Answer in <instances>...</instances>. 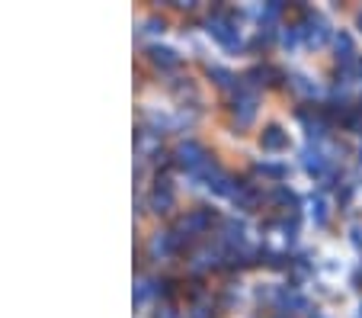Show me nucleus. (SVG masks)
<instances>
[{
  "label": "nucleus",
  "mask_w": 362,
  "mask_h": 318,
  "mask_svg": "<svg viewBox=\"0 0 362 318\" xmlns=\"http://www.w3.org/2000/svg\"><path fill=\"white\" fill-rule=\"evenodd\" d=\"M260 145L267 148V152H282V148L288 145V135L279 129V125H269V129H263Z\"/></svg>",
  "instance_id": "nucleus-4"
},
{
  "label": "nucleus",
  "mask_w": 362,
  "mask_h": 318,
  "mask_svg": "<svg viewBox=\"0 0 362 318\" xmlns=\"http://www.w3.org/2000/svg\"><path fill=\"white\" fill-rule=\"evenodd\" d=\"M305 39H308V45H324V39H327V23H324L321 16H311L308 29H305Z\"/></svg>",
  "instance_id": "nucleus-5"
},
{
  "label": "nucleus",
  "mask_w": 362,
  "mask_h": 318,
  "mask_svg": "<svg viewBox=\"0 0 362 318\" xmlns=\"http://www.w3.org/2000/svg\"><path fill=\"white\" fill-rule=\"evenodd\" d=\"M209 33L215 35V39L221 42V45H228V49H234L240 42V35H238V29H234V23L228 20V16H215L212 23H209Z\"/></svg>",
  "instance_id": "nucleus-2"
},
{
  "label": "nucleus",
  "mask_w": 362,
  "mask_h": 318,
  "mask_svg": "<svg viewBox=\"0 0 362 318\" xmlns=\"http://www.w3.org/2000/svg\"><path fill=\"white\" fill-rule=\"evenodd\" d=\"M189 318H212V312H209V309H192Z\"/></svg>",
  "instance_id": "nucleus-19"
},
{
  "label": "nucleus",
  "mask_w": 362,
  "mask_h": 318,
  "mask_svg": "<svg viewBox=\"0 0 362 318\" xmlns=\"http://www.w3.org/2000/svg\"><path fill=\"white\" fill-rule=\"evenodd\" d=\"M305 167H308L311 174H321V171H324V154L308 152V154H305Z\"/></svg>",
  "instance_id": "nucleus-12"
},
{
  "label": "nucleus",
  "mask_w": 362,
  "mask_h": 318,
  "mask_svg": "<svg viewBox=\"0 0 362 318\" xmlns=\"http://www.w3.org/2000/svg\"><path fill=\"white\" fill-rule=\"evenodd\" d=\"M346 125H349V129H353V132H362V110H356L353 116L346 119Z\"/></svg>",
  "instance_id": "nucleus-16"
},
{
  "label": "nucleus",
  "mask_w": 362,
  "mask_h": 318,
  "mask_svg": "<svg viewBox=\"0 0 362 318\" xmlns=\"http://www.w3.org/2000/svg\"><path fill=\"white\" fill-rule=\"evenodd\" d=\"M151 209H154V212H170L173 209V190L167 180H158V187L151 193Z\"/></svg>",
  "instance_id": "nucleus-3"
},
{
  "label": "nucleus",
  "mask_w": 362,
  "mask_h": 318,
  "mask_svg": "<svg viewBox=\"0 0 362 318\" xmlns=\"http://www.w3.org/2000/svg\"><path fill=\"white\" fill-rule=\"evenodd\" d=\"M337 58L343 62V68H349V62H353V39L346 33L337 35Z\"/></svg>",
  "instance_id": "nucleus-8"
},
{
  "label": "nucleus",
  "mask_w": 362,
  "mask_h": 318,
  "mask_svg": "<svg viewBox=\"0 0 362 318\" xmlns=\"http://www.w3.org/2000/svg\"><path fill=\"white\" fill-rule=\"evenodd\" d=\"M311 215H315V222H317V225H324V222H327V206H324V200H321V196H317V200L311 203Z\"/></svg>",
  "instance_id": "nucleus-14"
},
{
  "label": "nucleus",
  "mask_w": 362,
  "mask_h": 318,
  "mask_svg": "<svg viewBox=\"0 0 362 318\" xmlns=\"http://www.w3.org/2000/svg\"><path fill=\"white\" fill-rule=\"evenodd\" d=\"M225 242L228 244L244 242V225H240V222H225Z\"/></svg>",
  "instance_id": "nucleus-11"
},
{
  "label": "nucleus",
  "mask_w": 362,
  "mask_h": 318,
  "mask_svg": "<svg viewBox=\"0 0 362 318\" xmlns=\"http://www.w3.org/2000/svg\"><path fill=\"white\" fill-rule=\"evenodd\" d=\"M279 305L282 309H308V302L298 296V293H292V290H282L279 293Z\"/></svg>",
  "instance_id": "nucleus-10"
},
{
  "label": "nucleus",
  "mask_w": 362,
  "mask_h": 318,
  "mask_svg": "<svg viewBox=\"0 0 362 318\" xmlns=\"http://www.w3.org/2000/svg\"><path fill=\"white\" fill-rule=\"evenodd\" d=\"M273 200H276V203H295V196L288 193V190H276V193H273Z\"/></svg>",
  "instance_id": "nucleus-17"
},
{
  "label": "nucleus",
  "mask_w": 362,
  "mask_h": 318,
  "mask_svg": "<svg viewBox=\"0 0 362 318\" xmlns=\"http://www.w3.org/2000/svg\"><path fill=\"white\" fill-rule=\"evenodd\" d=\"M359 26H362V13H359Z\"/></svg>",
  "instance_id": "nucleus-20"
},
{
  "label": "nucleus",
  "mask_w": 362,
  "mask_h": 318,
  "mask_svg": "<svg viewBox=\"0 0 362 318\" xmlns=\"http://www.w3.org/2000/svg\"><path fill=\"white\" fill-rule=\"evenodd\" d=\"M212 77H215V84H218V87H234V74H231V71L212 68Z\"/></svg>",
  "instance_id": "nucleus-13"
},
{
  "label": "nucleus",
  "mask_w": 362,
  "mask_h": 318,
  "mask_svg": "<svg viewBox=\"0 0 362 318\" xmlns=\"http://www.w3.org/2000/svg\"><path fill=\"white\" fill-rule=\"evenodd\" d=\"M257 171H260V174H267V177H276V180H282V177H286V167H282V164H260V167H257Z\"/></svg>",
  "instance_id": "nucleus-15"
},
{
  "label": "nucleus",
  "mask_w": 362,
  "mask_h": 318,
  "mask_svg": "<svg viewBox=\"0 0 362 318\" xmlns=\"http://www.w3.org/2000/svg\"><path fill=\"white\" fill-rule=\"evenodd\" d=\"M173 248H177L173 235H154L151 238V257H167Z\"/></svg>",
  "instance_id": "nucleus-7"
},
{
  "label": "nucleus",
  "mask_w": 362,
  "mask_h": 318,
  "mask_svg": "<svg viewBox=\"0 0 362 318\" xmlns=\"http://www.w3.org/2000/svg\"><path fill=\"white\" fill-rule=\"evenodd\" d=\"M231 200L238 203V206H244V209L257 206V193H253L250 183H238V187H234V193H231Z\"/></svg>",
  "instance_id": "nucleus-6"
},
{
  "label": "nucleus",
  "mask_w": 362,
  "mask_h": 318,
  "mask_svg": "<svg viewBox=\"0 0 362 318\" xmlns=\"http://www.w3.org/2000/svg\"><path fill=\"white\" fill-rule=\"evenodd\" d=\"M154 318H177V312H173L170 305H164V309H158V315Z\"/></svg>",
  "instance_id": "nucleus-18"
},
{
  "label": "nucleus",
  "mask_w": 362,
  "mask_h": 318,
  "mask_svg": "<svg viewBox=\"0 0 362 318\" xmlns=\"http://www.w3.org/2000/svg\"><path fill=\"white\" fill-rule=\"evenodd\" d=\"M253 113H257V93L247 84H240L238 97H234V119H238V125H250Z\"/></svg>",
  "instance_id": "nucleus-1"
},
{
  "label": "nucleus",
  "mask_w": 362,
  "mask_h": 318,
  "mask_svg": "<svg viewBox=\"0 0 362 318\" xmlns=\"http://www.w3.org/2000/svg\"><path fill=\"white\" fill-rule=\"evenodd\" d=\"M151 58H154V64H160V68H177L180 58L173 55L170 49H151Z\"/></svg>",
  "instance_id": "nucleus-9"
}]
</instances>
